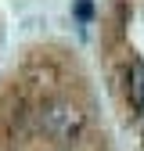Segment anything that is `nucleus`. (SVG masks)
Segmentation results:
<instances>
[{
    "mask_svg": "<svg viewBox=\"0 0 144 151\" xmlns=\"http://www.w3.org/2000/svg\"><path fill=\"white\" fill-rule=\"evenodd\" d=\"M130 101L137 111H144V61L140 58L130 65Z\"/></svg>",
    "mask_w": 144,
    "mask_h": 151,
    "instance_id": "2",
    "label": "nucleus"
},
{
    "mask_svg": "<svg viewBox=\"0 0 144 151\" xmlns=\"http://www.w3.org/2000/svg\"><path fill=\"white\" fill-rule=\"evenodd\" d=\"M76 14L86 22V18H90V0H79V4H76Z\"/></svg>",
    "mask_w": 144,
    "mask_h": 151,
    "instance_id": "3",
    "label": "nucleus"
},
{
    "mask_svg": "<svg viewBox=\"0 0 144 151\" xmlns=\"http://www.w3.org/2000/svg\"><path fill=\"white\" fill-rule=\"evenodd\" d=\"M83 122H86V115H83L76 104H68V101H50V104L40 111L43 133H47V137H58V140L76 137L79 129H83Z\"/></svg>",
    "mask_w": 144,
    "mask_h": 151,
    "instance_id": "1",
    "label": "nucleus"
}]
</instances>
